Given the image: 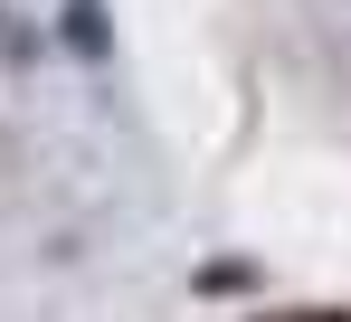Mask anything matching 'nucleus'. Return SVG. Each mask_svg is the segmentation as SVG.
Listing matches in <instances>:
<instances>
[{
    "label": "nucleus",
    "mask_w": 351,
    "mask_h": 322,
    "mask_svg": "<svg viewBox=\"0 0 351 322\" xmlns=\"http://www.w3.org/2000/svg\"><path fill=\"white\" fill-rule=\"evenodd\" d=\"M304 322H351V313H304Z\"/></svg>",
    "instance_id": "obj_1"
}]
</instances>
